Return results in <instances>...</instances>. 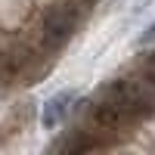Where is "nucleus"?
<instances>
[{"label":"nucleus","instance_id":"7","mask_svg":"<svg viewBox=\"0 0 155 155\" xmlns=\"http://www.w3.org/2000/svg\"><path fill=\"white\" fill-rule=\"evenodd\" d=\"M84 3H96V0H84Z\"/></svg>","mask_w":155,"mask_h":155},{"label":"nucleus","instance_id":"3","mask_svg":"<svg viewBox=\"0 0 155 155\" xmlns=\"http://www.w3.org/2000/svg\"><path fill=\"white\" fill-rule=\"evenodd\" d=\"M71 102H74V93H56V96H50L44 102V112H41V124L47 127V130H53V127H59L62 121L68 118V112H71Z\"/></svg>","mask_w":155,"mask_h":155},{"label":"nucleus","instance_id":"2","mask_svg":"<svg viewBox=\"0 0 155 155\" xmlns=\"http://www.w3.org/2000/svg\"><path fill=\"white\" fill-rule=\"evenodd\" d=\"M84 12L74 0H59L47 9V16L41 22V41L50 47V50H59L62 44H68V37L78 31Z\"/></svg>","mask_w":155,"mask_h":155},{"label":"nucleus","instance_id":"5","mask_svg":"<svg viewBox=\"0 0 155 155\" xmlns=\"http://www.w3.org/2000/svg\"><path fill=\"white\" fill-rule=\"evenodd\" d=\"M137 44H140V47H152V44H155V22L149 25L143 34H140V41H137Z\"/></svg>","mask_w":155,"mask_h":155},{"label":"nucleus","instance_id":"1","mask_svg":"<svg viewBox=\"0 0 155 155\" xmlns=\"http://www.w3.org/2000/svg\"><path fill=\"white\" fill-rule=\"evenodd\" d=\"M155 112V87H149L143 78H118L102 90L99 102H93V127L96 130H118L130 121L149 118Z\"/></svg>","mask_w":155,"mask_h":155},{"label":"nucleus","instance_id":"6","mask_svg":"<svg viewBox=\"0 0 155 155\" xmlns=\"http://www.w3.org/2000/svg\"><path fill=\"white\" fill-rule=\"evenodd\" d=\"M124 3H127V0H115V6H124Z\"/></svg>","mask_w":155,"mask_h":155},{"label":"nucleus","instance_id":"4","mask_svg":"<svg viewBox=\"0 0 155 155\" xmlns=\"http://www.w3.org/2000/svg\"><path fill=\"white\" fill-rule=\"evenodd\" d=\"M140 78H143L149 87H155V56H149V59H146V65L140 68Z\"/></svg>","mask_w":155,"mask_h":155}]
</instances>
